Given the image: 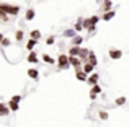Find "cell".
Instances as JSON below:
<instances>
[{"label":"cell","instance_id":"obj_19","mask_svg":"<svg viewBox=\"0 0 129 127\" xmlns=\"http://www.w3.org/2000/svg\"><path fill=\"white\" fill-rule=\"evenodd\" d=\"M83 39H85V38H82L80 34H75L72 39H70V42H72V46H82Z\"/></svg>","mask_w":129,"mask_h":127},{"label":"cell","instance_id":"obj_7","mask_svg":"<svg viewBox=\"0 0 129 127\" xmlns=\"http://www.w3.org/2000/svg\"><path fill=\"white\" fill-rule=\"evenodd\" d=\"M26 75H28L31 80H38V78H39V70L35 69V67H29L28 72H26Z\"/></svg>","mask_w":129,"mask_h":127},{"label":"cell","instance_id":"obj_4","mask_svg":"<svg viewBox=\"0 0 129 127\" xmlns=\"http://www.w3.org/2000/svg\"><path fill=\"white\" fill-rule=\"evenodd\" d=\"M108 55H110L111 60H119L123 57V51L121 49H116V47H110L108 49Z\"/></svg>","mask_w":129,"mask_h":127},{"label":"cell","instance_id":"obj_9","mask_svg":"<svg viewBox=\"0 0 129 127\" xmlns=\"http://www.w3.org/2000/svg\"><path fill=\"white\" fill-rule=\"evenodd\" d=\"M82 64H83V62L80 60L79 57H69V65H70V67H74L75 70H77V69H80V65H82Z\"/></svg>","mask_w":129,"mask_h":127},{"label":"cell","instance_id":"obj_32","mask_svg":"<svg viewBox=\"0 0 129 127\" xmlns=\"http://www.w3.org/2000/svg\"><path fill=\"white\" fill-rule=\"evenodd\" d=\"M12 99H13V101H16V103H20L23 99V96L21 95H15V96H12Z\"/></svg>","mask_w":129,"mask_h":127},{"label":"cell","instance_id":"obj_34","mask_svg":"<svg viewBox=\"0 0 129 127\" xmlns=\"http://www.w3.org/2000/svg\"><path fill=\"white\" fill-rule=\"evenodd\" d=\"M3 38H5V36H3L2 33H0V42H2V39H3Z\"/></svg>","mask_w":129,"mask_h":127},{"label":"cell","instance_id":"obj_14","mask_svg":"<svg viewBox=\"0 0 129 127\" xmlns=\"http://www.w3.org/2000/svg\"><path fill=\"white\" fill-rule=\"evenodd\" d=\"M10 116V109L7 106V103H0V117H7Z\"/></svg>","mask_w":129,"mask_h":127},{"label":"cell","instance_id":"obj_16","mask_svg":"<svg viewBox=\"0 0 129 127\" xmlns=\"http://www.w3.org/2000/svg\"><path fill=\"white\" fill-rule=\"evenodd\" d=\"M7 106H8V109L12 112H16L20 109V103H16V101H13V99H10L8 103H7Z\"/></svg>","mask_w":129,"mask_h":127},{"label":"cell","instance_id":"obj_10","mask_svg":"<svg viewBox=\"0 0 129 127\" xmlns=\"http://www.w3.org/2000/svg\"><path fill=\"white\" fill-rule=\"evenodd\" d=\"M35 18H36V10L35 8H28L25 12V20L26 21H33Z\"/></svg>","mask_w":129,"mask_h":127},{"label":"cell","instance_id":"obj_3","mask_svg":"<svg viewBox=\"0 0 129 127\" xmlns=\"http://www.w3.org/2000/svg\"><path fill=\"white\" fill-rule=\"evenodd\" d=\"M56 65H57V69L59 70H67L69 69V55L67 54H60L59 57H57V60H56Z\"/></svg>","mask_w":129,"mask_h":127},{"label":"cell","instance_id":"obj_28","mask_svg":"<svg viewBox=\"0 0 129 127\" xmlns=\"http://www.w3.org/2000/svg\"><path fill=\"white\" fill-rule=\"evenodd\" d=\"M0 46H3V47H10V46H12V41H10L8 38H3L2 42H0Z\"/></svg>","mask_w":129,"mask_h":127},{"label":"cell","instance_id":"obj_30","mask_svg":"<svg viewBox=\"0 0 129 127\" xmlns=\"http://www.w3.org/2000/svg\"><path fill=\"white\" fill-rule=\"evenodd\" d=\"M8 18H10V16L7 15L5 12H2V10H0V21H8Z\"/></svg>","mask_w":129,"mask_h":127},{"label":"cell","instance_id":"obj_29","mask_svg":"<svg viewBox=\"0 0 129 127\" xmlns=\"http://www.w3.org/2000/svg\"><path fill=\"white\" fill-rule=\"evenodd\" d=\"M54 42H56V36H49V38H46V44L47 46H52Z\"/></svg>","mask_w":129,"mask_h":127},{"label":"cell","instance_id":"obj_24","mask_svg":"<svg viewBox=\"0 0 129 127\" xmlns=\"http://www.w3.org/2000/svg\"><path fill=\"white\" fill-rule=\"evenodd\" d=\"M23 38H25V31H23V29H16V33H15V41L16 42H21Z\"/></svg>","mask_w":129,"mask_h":127},{"label":"cell","instance_id":"obj_33","mask_svg":"<svg viewBox=\"0 0 129 127\" xmlns=\"http://www.w3.org/2000/svg\"><path fill=\"white\" fill-rule=\"evenodd\" d=\"M88 98H90V99H96V95H93V93L88 91Z\"/></svg>","mask_w":129,"mask_h":127},{"label":"cell","instance_id":"obj_20","mask_svg":"<svg viewBox=\"0 0 129 127\" xmlns=\"http://www.w3.org/2000/svg\"><path fill=\"white\" fill-rule=\"evenodd\" d=\"M82 70L87 73V75H90V73L95 70V67L91 65V64H88V62H83V64H82Z\"/></svg>","mask_w":129,"mask_h":127},{"label":"cell","instance_id":"obj_21","mask_svg":"<svg viewBox=\"0 0 129 127\" xmlns=\"http://www.w3.org/2000/svg\"><path fill=\"white\" fill-rule=\"evenodd\" d=\"M43 62L44 64H47V65H54V64H56V59H54V57H51V55L49 54H43Z\"/></svg>","mask_w":129,"mask_h":127},{"label":"cell","instance_id":"obj_31","mask_svg":"<svg viewBox=\"0 0 129 127\" xmlns=\"http://www.w3.org/2000/svg\"><path fill=\"white\" fill-rule=\"evenodd\" d=\"M64 36H67V38H74V36H75V31H74V29H67V31H64Z\"/></svg>","mask_w":129,"mask_h":127},{"label":"cell","instance_id":"obj_6","mask_svg":"<svg viewBox=\"0 0 129 127\" xmlns=\"http://www.w3.org/2000/svg\"><path fill=\"white\" fill-rule=\"evenodd\" d=\"M114 16H116V10L113 8V10H110V12H105L103 15H101V20H103V21H111Z\"/></svg>","mask_w":129,"mask_h":127},{"label":"cell","instance_id":"obj_15","mask_svg":"<svg viewBox=\"0 0 129 127\" xmlns=\"http://www.w3.org/2000/svg\"><path fill=\"white\" fill-rule=\"evenodd\" d=\"M79 51H80V46H70L69 51H67V55H69V57H77V55H79Z\"/></svg>","mask_w":129,"mask_h":127},{"label":"cell","instance_id":"obj_25","mask_svg":"<svg viewBox=\"0 0 129 127\" xmlns=\"http://www.w3.org/2000/svg\"><path fill=\"white\" fill-rule=\"evenodd\" d=\"M82 20L83 18H79L77 20V23L74 25V31L75 33H80V31H83V26H82Z\"/></svg>","mask_w":129,"mask_h":127},{"label":"cell","instance_id":"obj_11","mask_svg":"<svg viewBox=\"0 0 129 127\" xmlns=\"http://www.w3.org/2000/svg\"><path fill=\"white\" fill-rule=\"evenodd\" d=\"M88 51H90V49H87V47H82V46H80V51H79V55H77V57H79L82 62H87Z\"/></svg>","mask_w":129,"mask_h":127},{"label":"cell","instance_id":"obj_8","mask_svg":"<svg viewBox=\"0 0 129 127\" xmlns=\"http://www.w3.org/2000/svg\"><path fill=\"white\" fill-rule=\"evenodd\" d=\"M26 60H28L29 64H39V57H38V54H36V51H29Z\"/></svg>","mask_w":129,"mask_h":127},{"label":"cell","instance_id":"obj_17","mask_svg":"<svg viewBox=\"0 0 129 127\" xmlns=\"http://www.w3.org/2000/svg\"><path fill=\"white\" fill-rule=\"evenodd\" d=\"M110 10H113V2L111 0H103V5H101V12H110Z\"/></svg>","mask_w":129,"mask_h":127},{"label":"cell","instance_id":"obj_22","mask_svg":"<svg viewBox=\"0 0 129 127\" xmlns=\"http://www.w3.org/2000/svg\"><path fill=\"white\" fill-rule=\"evenodd\" d=\"M29 38L35 39V41H39V39H41V31H39V29H31V31H29Z\"/></svg>","mask_w":129,"mask_h":127},{"label":"cell","instance_id":"obj_13","mask_svg":"<svg viewBox=\"0 0 129 127\" xmlns=\"http://www.w3.org/2000/svg\"><path fill=\"white\" fill-rule=\"evenodd\" d=\"M87 77H88V75L83 72L82 69H77V70H75V78L79 80V82H87Z\"/></svg>","mask_w":129,"mask_h":127},{"label":"cell","instance_id":"obj_1","mask_svg":"<svg viewBox=\"0 0 129 127\" xmlns=\"http://www.w3.org/2000/svg\"><path fill=\"white\" fill-rule=\"evenodd\" d=\"M98 21H100V16L98 15H91V16H88V18L82 20V26H83V29H87L88 33H95Z\"/></svg>","mask_w":129,"mask_h":127},{"label":"cell","instance_id":"obj_5","mask_svg":"<svg viewBox=\"0 0 129 127\" xmlns=\"http://www.w3.org/2000/svg\"><path fill=\"white\" fill-rule=\"evenodd\" d=\"M100 73H96V72H91L90 73V75H88L87 77V83H88V85H96V83H100Z\"/></svg>","mask_w":129,"mask_h":127},{"label":"cell","instance_id":"obj_26","mask_svg":"<svg viewBox=\"0 0 129 127\" xmlns=\"http://www.w3.org/2000/svg\"><path fill=\"white\" fill-rule=\"evenodd\" d=\"M126 101H127L126 96H119V98L114 99V104H116V106H124V104H126Z\"/></svg>","mask_w":129,"mask_h":127},{"label":"cell","instance_id":"obj_27","mask_svg":"<svg viewBox=\"0 0 129 127\" xmlns=\"http://www.w3.org/2000/svg\"><path fill=\"white\" fill-rule=\"evenodd\" d=\"M108 117H110V114H108L106 111H98V119H101V121H108Z\"/></svg>","mask_w":129,"mask_h":127},{"label":"cell","instance_id":"obj_23","mask_svg":"<svg viewBox=\"0 0 129 127\" xmlns=\"http://www.w3.org/2000/svg\"><path fill=\"white\" fill-rule=\"evenodd\" d=\"M36 44H38V41H35V39H31V38H29L28 41H26V49H28V51H35Z\"/></svg>","mask_w":129,"mask_h":127},{"label":"cell","instance_id":"obj_2","mask_svg":"<svg viewBox=\"0 0 129 127\" xmlns=\"http://www.w3.org/2000/svg\"><path fill=\"white\" fill-rule=\"evenodd\" d=\"M0 10L5 12L8 16H18V13L21 12V8H20L18 5H15V3H7V2L0 3Z\"/></svg>","mask_w":129,"mask_h":127},{"label":"cell","instance_id":"obj_12","mask_svg":"<svg viewBox=\"0 0 129 127\" xmlns=\"http://www.w3.org/2000/svg\"><path fill=\"white\" fill-rule=\"evenodd\" d=\"M87 62H88V64H91L93 67H96V65H98V59H96V55H95V52H93V51H88Z\"/></svg>","mask_w":129,"mask_h":127},{"label":"cell","instance_id":"obj_18","mask_svg":"<svg viewBox=\"0 0 129 127\" xmlns=\"http://www.w3.org/2000/svg\"><path fill=\"white\" fill-rule=\"evenodd\" d=\"M88 91H90V93H93V95H96V96H98V95H101V91H103V90H101V85H100V83H96V85H91Z\"/></svg>","mask_w":129,"mask_h":127}]
</instances>
